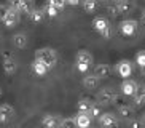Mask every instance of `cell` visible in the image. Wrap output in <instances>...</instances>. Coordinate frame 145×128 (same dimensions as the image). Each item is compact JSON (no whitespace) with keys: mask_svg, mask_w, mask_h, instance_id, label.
<instances>
[{"mask_svg":"<svg viewBox=\"0 0 145 128\" xmlns=\"http://www.w3.org/2000/svg\"><path fill=\"white\" fill-rule=\"evenodd\" d=\"M35 59L42 61L43 64H46L48 69H53L56 66V63H57V53H56L54 48L43 47L35 51Z\"/></svg>","mask_w":145,"mask_h":128,"instance_id":"1","label":"cell"},{"mask_svg":"<svg viewBox=\"0 0 145 128\" xmlns=\"http://www.w3.org/2000/svg\"><path fill=\"white\" fill-rule=\"evenodd\" d=\"M75 64H77V69L78 72H83L86 74V71L91 67V64H93V56H91L89 51L86 50H80L75 56Z\"/></svg>","mask_w":145,"mask_h":128,"instance_id":"2","label":"cell"},{"mask_svg":"<svg viewBox=\"0 0 145 128\" xmlns=\"http://www.w3.org/2000/svg\"><path fill=\"white\" fill-rule=\"evenodd\" d=\"M118 94L113 88H102L97 93V104L99 106H108V104H116Z\"/></svg>","mask_w":145,"mask_h":128,"instance_id":"3","label":"cell"},{"mask_svg":"<svg viewBox=\"0 0 145 128\" xmlns=\"http://www.w3.org/2000/svg\"><path fill=\"white\" fill-rule=\"evenodd\" d=\"M93 27L97 30L101 35H104L105 38H108L112 35V29H110V22L108 19L104 16H97L93 19Z\"/></svg>","mask_w":145,"mask_h":128,"instance_id":"4","label":"cell"},{"mask_svg":"<svg viewBox=\"0 0 145 128\" xmlns=\"http://www.w3.org/2000/svg\"><path fill=\"white\" fill-rule=\"evenodd\" d=\"M2 58H3V71L5 74H8V75H13L14 72L18 71V61L10 51H2Z\"/></svg>","mask_w":145,"mask_h":128,"instance_id":"5","label":"cell"},{"mask_svg":"<svg viewBox=\"0 0 145 128\" xmlns=\"http://www.w3.org/2000/svg\"><path fill=\"white\" fill-rule=\"evenodd\" d=\"M97 120H99L101 128H116V127H118V123H120L118 115L112 114V112H104Z\"/></svg>","mask_w":145,"mask_h":128,"instance_id":"6","label":"cell"},{"mask_svg":"<svg viewBox=\"0 0 145 128\" xmlns=\"http://www.w3.org/2000/svg\"><path fill=\"white\" fill-rule=\"evenodd\" d=\"M137 27H139V24L134 19H124L120 22V30L124 37H132L137 32Z\"/></svg>","mask_w":145,"mask_h":128,"instance_id":"7","label":"cell"},{"mask_svg":"<svg viewBox=\"0 0 145 128\" xmlns=\"http://www.w3.org/2000/svg\"><path fill=\"white\" fill-rule=\"evenodd\" d=\"M14 115H16V111H14V107L11 106V104H8V102L0 104V123L10 122Z\"/></svg>","mask_w":145,"mask_h":128,"instance_id":"8","label":"cell"},{"mask_svg":"<svg viewBox=\"0 0 145 128\" xmlns=\"http://www.w3.org/2000/svg\"><path fill=\"white\" fill-rule=\"evenodd\" d=\"M137 88H139V83L136 80H132V79H124L121 86H120L121 94H124V96H134Z\"/></svg>","mask_w":145,"mask_h":128,"instance_id":"9","label":"cell"},{"mask_svg":"<svg viewBox=\"0 0 145 128\" xmlns=\"http://www.w3.org/2000/svg\"><path fill=\"white\" fill-rule=\"evenodd\" d=\"M116 115H118V119L124 120V122H129L131 119H134V106L118 104V107H116Z\"/></svg>","mask_w":145,"mask_h":128,"instance_id":"10","label":"cell"},{"mask_svg":"<svg viewBox=\"0 0 145 128\" xmlns=\"http://www.w3.org/2000/svg\"><path fill=\"white\" fill-rule=\"evenodd\" d=\"M132 63L129 59H121L118 61V64H116V72H118L120 77H123V79H129L132 74Z\"/></svg>","mask_w":145,"mask_h":128,"instance_id":"11","label":"cell"},{"mask_svg":"<svg viewBox=\"0 0 145 128\" xmlns=\"http://www.w3.org/2000/svg\"><path fill=\"white\" fill-rule=\"evenodd\" d=\"M61 122L62 119L56 114H45L42 119L43 128H61Z\"/></svg>","mask_w":145,"mask_h":128,"instance_id":"12","label":"cell"},{"mask_svg":"<svg viewBox=\"0 0 145 128\" xmlns=\"http://www.w3.org/2000/svg\"><path fill=\"white\" fill-rule=\"evenodd\" d=\"M3 24L7 26V27H13V26L18 24V21H19V11L14 8H7V13H5V16H3Z\"/></svg>","mask_w":145,"mask_h":128,"instance_id":"13","label":"cell"},{"mask_svg":"<svg viewBox=\"0 0 145 128\" xmlns=\"http://www.w3.org/2000/svg\"><path fill=\"white\" fill-rule=\"evenodd\" d=\"M91 117L86 112H78L75 115V123H77V128H89L91 127Z\"/></svg>","mask_w":145,"mask_h":128,"instance_id":"14","label":"cell"},{"mask_svg":"<svg viewBox=\"0 0 145 128\" xmlns=\"http://www.w3.org/2000/svg\"><path fill=\"white\" fill-rule=\"evenodd\" d=\"M132 102H134V107H140L145 104V85H139L136 94H134Z\"/></svg>","mask_w":145,"mask_h":128,"instance_id":"15","label":"cell"},{"mask_svg":"<svg viewBox=\"0 0 145 128\" xmlns=\"http://www.w3.org/2000/svg\"><path fill=\"white\" fill-rule=\"evenodd\" d=\"M99 77H96L94 74H86L85 77H83V85L86 86L88 90H94L99 86Z\"/></svg>","mask_w":145,"mask_h":128,"instance_id":"16","label":"cell"},{"mask_svg":"<svg viewBox=\"0 0 145 128\" xmlns=\"http://www.w3.org/2000/svg\"><path fill=\"white\" fill-rule=\"evenodd\" d=\"M94 75L99 77V79H107V77L110 75V66L108 64H97L96 67H94Z\"/></svg>","mask_w":145,"mask_h":128,"instance_id":"17","label":"cell"},{"mask_svg":"<svg viewBox=\"0 0 145 128\" xmlns=\"http://www.w3.org/2000/svg\"><path fill=\"white\" fill-rule=\"evenodd\" d=\"M116 7H118V11L120 13L128 15V13H131L132 10H134L136 3H134V0H121V2H118V3H116Z\"/></svg>","mask_w":145,"mask_h":128,"instance_id":"18","label":"cell"},{"mask_svg":"<svg viewBox=\"0 0 145 128\" xmlns=\"http://www.w3.org/2000/svg\"><path fill=\"white\" fill-rule=\"evenodd\" d=\"M32 71H34L39 77H43V75H46V72L50 71V69H48V66H46V64H43L42 61L34 59V61H32Z\"/></svg>","mask_w":145,"mask_h":128,"instance_id":"19","label":"cell"},{"mask_svg":"<svg viewBox=\"0 0 145 128\" xmlns=\"http://www.w3.org/2000/svg\"><path fill=\"white\" fill-rule=\"evenodd\" d=\"M13 45L16 48H26L27 47V35L22 32H18L13 35Z\"/></svg>","mask_w":145,"mask_h":128,"instance_id":"20","label":"cell"},{"mask_svg":"<svg viewBox=\"0 0 145 128\" xmlns=\"http://www.w3.org/2000/svg\"><path fill=\"white\" fill-rule=\"evenodd\" d=\"M45 18V10L43 8H34L29 13V19L32 22H42Z\"/></svg>","mask_w":145,"mask_h":128,"instance_id":"21","label":"cell"},{"mask_svg":"<svg viewBox=\"0 0 145 128\" xmlns=\"http://www.w3.org/2000/svg\"><path fill=\"white\" fill-rule=\"evenodd\" d=\"M81 5L86 13H93L97 8V0H81Z\"/></svg>","mask_w":145,"mask_h":128,"instance_id":"22","label":"cell"},{"mask_svg":"<svg viewBox=\"0 0 145 128\" xmlns=\"http://www.w3.org/2000/svg\"><path fill=\"white\" fill-rule=\"evenodd\" d=\"M91 106H93V101H91V99H80V101L77 102L78 112H86V114H88Z\"/></svg>","mask_w":145,"mask_h":128,"instance_id":"23","label":"cell"},{"mask_svg":"<svg viewBox=\"0 0 145 128\" xmlns=\"http://www.w3.org/2000/svg\"><path fill=\"white\" fill-rule=\"evenodd\" d=\"M88 115H89L91 119H99L102 112H101V106H99L97 102H93V106L89 107V111H88Z\"/></svg>","mask_w":145,"mask_h":128,"instance_id":"24","label":"cell"},{"mask_svg":"<svg viewBox=\"0 0 145 128\" xmlns=\"http://www.w3.org/2000/svg\"><path fill=\"white\" fill-rule=\"evenodd\" d=\"M61 128H77V123H75V117H65L61 122Z\"/></svg>","mask_w":145,"mask_h":128,"instance_id":"25","label":"cell"},{"mask_svg":"<svg viewBox=\"0 0 145 128\" xmlns=\"http://www.w3.org/2000/svg\"><path fill=\"white\" fill-rule=\"evenodd\" d=\"M43 10H45V15H48L50 18H56L57 13H59V10L56 8V7H53V5H50V3H46V7Z\"/></svg>","mask_w":145,"mask_h":128,"instance_id":"26","label":"cell"},{"mask_svg":"<svg viewBox=\"0 0 145 128\" xmlns=\"http://www.w3.org/2000/svg\"><path fill=\"white\" fill-rule=\"evenodd\" d=\"M22 5H24V0H8V7L10 8H14L21 13L22 10Z\"/></svg>","mask_w":145,"mask_h":128,"instance_id":"27","label":"cell"},{"mask_svg":"<svg viewBox=\"0 0 145 128\" xmlns=\"http://www.w3.org/2000/svg\"><path fill=\"white\" fill-rule=\"evenodd\" d=\"M136 61H137V64H139V67L142 69V72L145 74V51H140V53L136 56Z\"/></svg>","mask_w":145,"mask_h":128,"instance_id":"28","label":"cell"},{"mask_svg":"<svg viewBox=\"0 0 145 128\" xmlns=\"http://www.w3.org/2000/svg\"><path fill=\"white\" fill-rule=\"evenodd\" d=\"M126 123H128L129 128H144V122H142L140 119L137 120L136 117H134V119H131L129 122H126Z\"/></svg>","mask_w":145,"mask_h":128,"instance_id":"29","label":"cell"},{"mask_svg":"<svg viewBox=\"0 0 145 128\" xmlns=\"http://www.w3.org/2000/svg\"><path fill=\"white\" fill-rule=\"evenodd\" d=\"M48 3L56 7L57 10H62L65 7V0H48Z\"/></svg>","mask_w":145,"mask_h":128,"instance_id":"30","label":"cell"},{"mask_svg":"<svg viewBox=\"0 0 145 128\" xmlns=\"http://www.w3.org/2000/svg\"><path fill=\"white\" fill-rule=\"evenodd\" d=\"M108 13L110 15H120V11H118V7H108Z\"/></svg>","mask_w":145,"mask_h":128,"instance_id":"31","label":"cell"},{"mask_svg":"<svg viewBox=\"0 0 145 128\" xmlns=\"http://www.w3.org/2000/svg\"><path fill=\"white\" fill-rule=\"evenodd\" d=\"M7 8H8V7H3V5H0V21L3 19L5 13H7Z\"/></svg>","mask_w":145,"mask_h":128,"instance_id":"32","label":"cell"},{"mask_svg":"<svg viewBox=\"0 0 145 128\" xmlns=\"http://www.w3.org/2000/svg\"><path fill=\"white\" fill-rule=\"evenodd\" d=\"M80 2H81V0H65V3H67V5H78Z\"/></svg>","mask_w":145,"mask_h":128,"instance_id":"33","label":"cell"},{"mask_svg":"<svg viewBox=\"0 0 145 128\" xmlns=\"http://www.w3.org/2000/svg\"><path fill=\"white\" fill-rule=\"evenodd\" d=\"M140 22H142V24L145 26V10H144V11H142V15H140Z\"/></svg>","mask_w":145,"mask_h":128,"instance_id":"34","label":"cell"},{"mask_svg":"<svg viewBox=\"0 0 145 128\" xmlns=\"http://www.w3.org/2000/svg\"><path fill=\"white\" fill-rule=\"evenodd\" d=\"M140 120H142V122H144V125H145V114L142 115V119H140Z\"/></svg>","mask_w":145,"mask_h":128,"instance_id":"35","label":"cell"},{"mask_svg":"<svg viewBox=\"0 0 145 128\" xmlns=\"http://www.w3.org/2000/svg\"><path fill=\"white\" fill-rule=\"evenodd\" d=\"M115 2H116V3H118V2H121V0H115Z\"/></svg>","mask_w":145,"mask_h":128,"instance_id":"36","label":"cell"},{"mask_svg":"<svg viewBox=\"0 0 145 128\" xmlns=\"http://www.w3.org/2000/svg\"><path fill=\"white\" fill-rule=\"evenodd\" d=\"M0 96H2V88H0Z\"/></svg>","mask_w":145,"mask_h":128,"instance_id":"37","label":"cell"},{"mask_svg":"<svg viewBox=\"0 0 145 128\" xmlns=\"http://www.w3.org/2000/svg\"><path fill=\"white\" fill-rule=\"evenodd\" d=\"M0 45H2V38H0Z\"/></svg>","mask_w":145,"mask_h":128,"instance_id":"38","label":"cell"}]
</instances>
